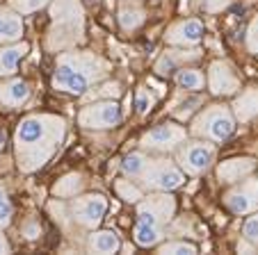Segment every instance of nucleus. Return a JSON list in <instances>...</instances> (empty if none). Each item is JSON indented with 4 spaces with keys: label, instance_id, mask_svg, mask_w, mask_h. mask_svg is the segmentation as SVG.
<instances>
[{
    "label": "nucleus",
    "instance_id": "nucleus-17",
    "mask_svg": "<svg viewBox=\"0 0 258 255\" xmlns=\"http://www.w3.org/2000/svg\"><path fill=\"white\" fill-rule=\"evenodd\" d=\"M87 248L92 253L110 255L121 248V239H119V235L114 230H92V235L87 239Z\"/></svg>",
    "mask_w": 258,
    "mask_h": 255
},
{
    "label": "nucleus",
    "instance_id": "nucleus-13",
    "mask_svg": "<svg viewBox=\"0 0 258 255\" xmlns=\"http://www.w3.org/2000/svg\"><path fill=\"white\" fill-rule=\"evenodd\" d=\"M204 39V23L199 19H185L178 23L169 25L165 34V41L176 48H190V46H199Z\"/></svg>",
    "mask_w": 258,
    "mask_h": 255
},
{
    "label": "nucleus",
    "instance_id": "nucleus-27",
    "mask_svg": "<svg viewBox=\"0 0 258 255\" xmlns=\"http://www.w3.org/2000/svg\"><path fill=\"white\" fill-rule=\"evenodd\" d=\"M158 253L162 255H195L199 253L197 244L192 241H165V244L158 246Z\"/></svg>",
    "mask_w": 258,
    "mask_h": 255
},
{
    "label": "nucleus",
    "instance_id": "nucleus-1",
    "mask_svg": "<svg viewBox=\"0 0 258 255\" xmlns=\"http://www.w3.org/2000/svg\"><path fill=\"white\" fill-rule=\"evenodd\" d=\"M67 135V121L55 114H30L14 132V153L23 174L46 166Z\"/></svg>",
    "mask_w": 258,
    "mask_h": 255
},
{
    "label": "nucleus",
    "instance_id": "nucleus-12",
    "mask_svg": "<svg viewBox=\"0 0 258 255\" xmlns=\"http://www.w3.org/2000/svg\"><path fill=\"white\" fill-rule=\"evenodd\" d=\"M206 87L210 89L213 96H233V94L240 92V80L229 62L217 59V62H213L208 68Z\"/></svg>",
    "mask_w": 258,
    "mask_h": 255
},
{
    "label": "nucleus",
    "instance_id": "nucleus-14",
    "mask_svg": "<svg viewBox=\"0 0 258 255\" xmlns=\"http://www.w3.org/2000/svg\"><path fill=\"white\" fill-rule=\"evenodd\" d=\"M256 166H258V162L251 157L226 159V162H222L217 166V178H219V183H224V185H235L242 178L251 176L253 171H256Z\"/></svg>",
    "mask_w": 258,
    "mask_h": 255
},
{
    "label": "nucleus",
    "instance_id": "nucleus-25",
    "mask_svg": "<svg viewBox=\"0 0 258 255\" xmlns=\"http://www.w3.org/2000/svg\"><path fill=\"white\" fill-rule=\"evenodd\" d=\"M119 23H121L123 30H135L140 28L142 23H144V10L142 7H137L135 3L133 5H123L121 10H119Z\"/></svg>",
    "mask_w": 258,
    "mask_h": 255
},
{
    "label": "nucleus",
    "instance_id": "nucleus-26",
    "mask_svg": "<svg viewBox=\"0 0 258 255\" xmlns=\"http://www.w3.org/2000/svg\"><path fill=\"white\" fill-rule=\"evenodd\" d=\"M114 189H117L119 198H123L126 203H133V205H137V203L144 198V192H142L137 185H133L131 180H126V178H119L117 183H114Z\"/></svg>",
    "mask_w": 258,
    "mask_h": 255
},
{
    "label": "nucleus",
    "instance_id": "nucleus-31",
    "mask_svg": "<svg viewBox=\"0 0 258 255\" xmlns=\"http://www.w3.org/2000/svg\"><path fill=\"white\" fill-rule=\"evenodd\" d=\"M153 105H156V96H153L149 89H137V94H135V110H137V114L140 116H146L149 112L153 110Z\"/></svg>",
    "mask_w": 258,
    "mask_h": 255
},
{
    "label": "nucleus",
    "instance_id": "nucleus-28",
    "mask_svg": "<svg viewBox=\"0 0 258 255\" xmlns=\"http://www.w3.org/2000/svg\"><path fill=\"white\" fill-rule=\"evenodd\" d=\"M12 219H14V205L7 196V189L0 185V230H5L12 223Z\"/></svg>",
    "mask_w": 258,
    "mask_h": 255
},
{
    "label": "nucleus",
    "instance_id": "nucleus-37",
    "mask_svg": "<svg viewBox=\"0 0 258 255\" xmlns=\"http://www.w3.org/2000/svg\"><path fill=\"white\" fill-rule=\"evenodd\" d=\"M0 141H5V130H0ZM3 146V144H0Z\"/></svg>",
    "mask_w": 258,
    "mask_h": 255
},
{
    "label": "nucleus",
    "instance_id": "nucleus-3",
    "mask_svg": "<svg viewBox=\"0 0 258 255\" xmlns=\"http://www.w3.org/2000/svg\"><path fill=\"white\" fill-rule=\"evenodd\" d=\"M50 21L53 28L48 32V48L62 50L76 46L85 32V10L80 0H50Z\"/></svg>",
    "mask_w": 258,
    "mask_h": 255
},
{
    "label": "nucleus",
    "instance_id": "nucleus-24",
    "mask_svg": "<svg viewBox=\"0 0 258 255\" xmlns=\"http://www.w3.org/2000/svg\"><path fill=\"white\" fill-rule=\"evenodd\" d=\"M235 116L240 121H249L258 116V89H249V92L240 94L235 101Z\"/></svg>",
    "mask_w": 258,
    "mask_h": 255
},
{
    "label": "nucleus",
    "instance_id": "nucleus-10",
    "mask_svg": "<svg viewBox=\"0 0 258 255\" xmlns=\"http://www.w3.org/2000/svg\"><path fill=\"white\" fill-rule=\"evenodd\" d=\"M107 212V198L103 194H85L76 196L71 203V217L80 228L96 230Z\"/></svg>",
    "mask_w": 258,
    "mask_h": 255
},
{
    "label": "nucleus",
    "instance_id": "nucleus-4",
    "mask_svg": "<svg viewBox=\"0 0 258 255\" xmlns=\"http://www.w3.org/2000/svg\"><path fill=\"white\" fill-rule=\"evenodd\" d=\"M190 132L201 139L222 144L235 132V116L229 105H208L195 116Z\"/></svg>",
    "mask_w": 258,
    "mask_h": 255
},
{
    "label": "nucleus",
    "instance_id": "nucleus-21",
    "mask_svg": "<svg viewBox=\"0 0 258 255\" xmlns=\"http://www.w3.org/2000/svg\"><path fill=\"white\" fill-rule=\"evenodd\" d=\"M151 162H153V157L151 155H146V150H135V153H128L126 157H123L121 171H123L126 178H137L140 180Z\"/></svg>",
    "mask_w": 258,
    "mask_h": 255
},
{
    "label": "nucleus",
    "instance_id": "nucleus-22",
    "mask_svg": "<svg viewBox=\"0 0 258 255\" xmlns=\"http://www.w3.org/2000/svg\"><path fill=\"white\" fill-rule=\"evenodd\" d=\"M174 80H176V84H178L180 89L192 92V94L201 92V89L206 87V75L195 66H180L178 71H176Z\"/></svg>",
    "mask_w": 258,
    "mask_h": 255
},
{
    "label": "nucleus",
    "instance_id": "nucleus-6",
    "mask_svg": "<svg viewBox=\"0 0 258 255\" xmlns=\"http://www.w3.org/2000/svg\"><path fill=\"white\" fill-rule=\"evenodd\" d=\"M140 180L149 192H174L183 187L185 171L169 159H153Z\"/></svg>",
    "mask_w": 258,
    "mask_h": 255
},
{
    "label": "nucleus",
    "instance_id": "nucleus-35",
    "mask_svg": "<svg viewBox=\"0 0 258 255\" xmlns=\"http://www.w3.org/2000/svg\"><path fill=\"white\" fill-rule=\"evenodd\" d=\"M39 232H41L39 223L28 221V223H25V226H23V235L28 237V239H37V237H39Z\"/></svg>",
    "mask_w": 258,
    "mask_h": 255
},
{
    "label": "nucleus",
    "instance_id": "nucleus-18",
    "mask_svg": "<svg viewBox=\"0 0 258 255\" xmlns=\"http://www.w3.org/2000/svg\"><path fill=\"white\" fill-rule=\"evenodd\" d=\"M187 59H199V50H190V55H185V48L183 50H167V53L156 62V73L162 77H167L174 71H178V68L183 66V62H187Z\"/></svg>",
    "mask_w": 258,
    "mask_h": 255
},
{
    "label": "nucleus",
    "instance_id": "nucleus-15",
    "mask_svg": "<svg viewBox=\"0 0 258 255\" xmlns=\"http://www.w3.org/2000/svg\"><path fill=\"white\" fill-rule=\"evenodd\" d=\"M30 101V84L21 77H10V80L0 82V105L16 110Z\"/></svg>",
    "mask_w": 258,
    "mask_h": 255
},
{
    "label": "nucleus",
    "instance_id": "nucleus-19",
    "mask_svg": "<svg viewBox=\"0 0 258 255\" xmlns=\"http://www.w3.org/2000/svg\"><path fill=\"white\" fill-rule=\"evenodd\" d=\"M133 239H135V244L142 246V248H151V246H158L165 239V228L156 226V223L137 221L135 228H133Z\"/></svg>",
    "mask_w": 258,
    "mask_h": 255
},
{
    "label": "nucleus",
    "instance_id": "nucleus-9",
    "mask_svg": "<svg viewBox=\"0 0 258 255\" xmlns=\"http://www.w3.org/2000/svg\"><path fill=\"white\" fill-rule=\"evenodd\" d=\"M176 214V198L171 192H153L137 203V221L165 228Z\"/></svg>",
    "mask_w": 258,
    "mask_h": 255
},
{
    "label": "nucleus",
    "instance_id": "nucleus-5",
    "mask_svg": "<svg viewBox=\"0 0 258 255\" xmlns=\"http://www.w3.org/2000/svg\"><path fill=\"white\" fill-rule=\"evenodd\" d=\"M215 141L208 139H192V141H183L176 148V164H178L187 176H201L206 174L215 162Z\"/></svg>",
    "mask_w": 258,
    "mask_h": 255
},
{
    "label": "nucleus",
    "instance_id": "nucleus-23",
    "mask_svg": "<svg viewBox=\"0 0 258 255\" xmlns=\"http://www.w3.org/2000/svg\"><path fill=\"white\" fill-rule=\"evenodd\" d=\"M85 187V178L83 174H67L64 178H59L57 183L53 185V196L57 198H73L78 196Z\"/></svg>",
    "mask_w": 258,
    "mask_h": 255
},
{
    "label": "nucleus",
    "instance_id": "nucleus-32",
    "mask_svg": "<svg viewBox=\"0 0 258 255\" xmlns=\"http://www.w3.org/2000/svg\"><path fill=\"white\" fill-rule=\"evenodd\" d=\"M242 237H244V241H249V244L253 246V248H258V212H251V217L244 221Z\"/></svg>",
    "mask_w": 258,
    "mask_h": 255
},
{
    "label": "nucleus",
    "instance_id": "nucleus-30",
    "mask_svg": "<svg viewBox=\"0 0 258 255\" xmlns=\"http://www.w3.org/2000/svg\"><path fill=\"white\" fill-rule=\"evenodd\" d=\"M50 5V0H10V7L19 14H34Z\"/></svg>",
    "mask_w": 258,
    "mask_h": 255
},
{
    "label": "nucleus",
    "instance_id": "nucleus-20",
    "mask_svg": "<svg viewBox=\"0 0 258 255\" xmlns=\"http://www.w3.org/2000/svg\"><path fill=\"white\" fill-rule=\"evenodd\" d=\"M30 46L25 41H14V44H5L0 46V64L5 68V75H12L19 66V62L28 55Z\"/></svg>",
    "mask_w": 258,
    "mask_h": 255
},
{
    "label": "nucleus",
    "instance_id": "nucleus-2",
    "mask_svg": "<svg viewBox=\"0 0 258 255\" xmlns=\"http://www.w3.org/2000/svg\"><path fill=\"white\" fill-rule=\"evenodd\" d=\"M110 64L103 57L94 53H62L57 55V64H55V71L50 75V84L53 89L64 94H73V96H85V94L92 89V84L105 77Z\"/></svg>",
    "mask_w": 258,
    "mask_h": 255
},
{
    "label": "nucleus",
    "instance_id": "nucleus-36",
    "mask_svg": "<svg viewBox=\"0 0 258 255\" xmlns=\"http://www.w3.org/2000/svg\"><path fill=\"white\" fill-rule=\"evenodd\" d=\"M0 253H12V246L10 241H7V237L0 232Z\"/></svg>",
    "mask_w": 258,
    "mask_h": 255
},
{
    "label": "nucleus",
    "instance_id": "nucleus-7",
    "mask_svg": "<svg viewBox=\"0 0 258 255\" xmlns=\"http://www.w3.org/2000/svg\"><path fill=\"white\" fill-rule=\"evenodd\" d=\"M190 132L183 128V125L176 123H162L151 128L149 132H144L140 139L142 150H149V153H174L183 141H187Z\"/></svg>",
    "mask_w": 258,
    "mask_h": 255
},
{
    "label": "nucleus",
    "instance_id": "nucleus-29",
    "mask_svg": "<svg viewBox=\"0 0 258 255\" xmlns=\"http://www.w3.org/2000/svg\"><path fill=\"white\" fill-rule=\"evenodd\" d=\"M89 96H94V101H101V98L103 101H107V98H114V101H117V98L121 96V84H119V82H103Z\"/></svg>",
    "mask_w": 258,
    "mask_h": 255
},
{
    "label": "nucleus",
    "instance_id": "nucleus-33",
    "mask_svg": "<svg viewBox=\"0 0 258 255\" xmlns=\"http://www.w3.org/2000/svg\"><path fill=\"white\" fill-rule=\"evenodd\" d=\"M201 105H204V101H201V98H190L187 103L178 105V110H174V116H176V119H180V121H185V119H190L192 112H197Z\"/></svg>",
    "mask_w": 258,
    "mask_h": 255
},
{
    "label": "nucleus",
    "instance_id": "nucleus-38",
    "mask_svg": "<svg viewBox=\"0 0 258 255\" xmlns=\"http://www.w3.org/2000/svg\"><path fill=\"white\" fill-rule=\"evenodd\" d=\"M5 75V68H3V64H0V77Z\"/></svg>",
    "mask_w": 258,
    "mask_h": 255
},
{
    "label": "nucleus",
    "instance_id": "nucleus-34",
    "mask_svg": "<svg viewBox=\"0 0 258 255\" xmlns=\"http://www.w3.org/2000/svg\"><path fill=\"white\" fill-rule=\"evenodd\" d=\"M247 50L253 55H258V16L247 28Z\"/></svg>",
    "mask_w": 258,
    "mask_h": 255
},
{
    "label": "nucleus",
    "instance_id": "nucleus-11",
    "mask_svg": "<svg viewBox=\"0 0 258 255\" xmlns=\"http://www.w3.org/2000/svg\"><path fill=\"white\" fill-rule=\"evenodd\" d=\"M224 205L240 217L258 212V176H247L240 183H235L224 194Z\"/></svg>",
    "mask_w": 258,
    "mask_h": 255
},
{
    "label": "nucleus",
    "instance_id": "nucleus-16",
    "mask_svg": "<svg viewBox=\"0 0 258 255\" xmlns=\"http://www.w3.org/2000/svg\"><path fill=\"white\" fill-rule=\"evenodd\" d=\"M23 37V14L12 10L10 5L0 7V46L21 41Z\"/></svg>",
    "mask_w": 258,
    "mask_h": 255
},
{
    "label": "nucleus",
    "instance_id": "nucleus-8",
    "mask_svg": "<svg viewBox=\"0 0 258 255\" xmlns=\"http://www.w3.org/2000/svg\"><path fill=\"white\" fill-rule=\"evenodd\" d=\"M121 121V107L114 98L94 101L78 112V123L87 130H110Z\"/></svg>",
    "mask_w": 258,
    "mask_h": 255
}]
</instances>
